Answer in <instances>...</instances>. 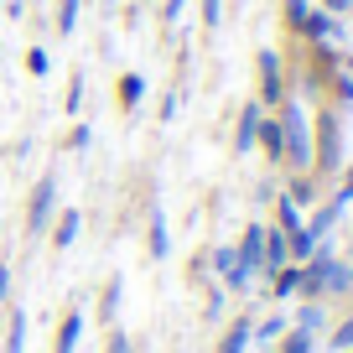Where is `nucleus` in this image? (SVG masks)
<instances>
[{"label":"nucleus","instance_id":"4c0bfd02","mask_svg":"<svg viewBox=\"0 0 353 353\" xmlns=\"http://www.w3.org/2000/svg\"><path fill=\"white\" fill-rule=\"evenodd\" d=\"M317 6H322V11H332L338 21H343V16H353V0H317Z\"/></svg>","mask_w":353,"mask_h":353},{"label":"nucleus","instance_id":"393cba45","mask_svg":"<svg viewBox=\"0 0 353 353\" xmlns=\"http://www.w3.org/2000/svg\"><path fill=\"white\" fill-rule=\"evenodd\" d=\"M270 203H276V229H281V234H296V229H301V219H307V213H301L296 203L286 198V192H276V198H270Z\"/></svg>","mask_w":353,"mask_h":353},{"label":"nucleus","instance_id":"f8f14e48","mask_svg":"<svg viewBox=\"0 0 353 353\" xmlns=\"http://www.w3.org/2000/svg\"><path fill=\"white\" fill-rule=\"evenodd\" d=\"M78 234H83V213L78 208H57V219H52V229H47V239H52V250L57 254H68L78 244Z\"/></svg>","mask_w":353,"mask_h":353},{"label":"nucleus","instance_id":"39448f33","mask_svg":"<svg viewBox=\"0 0 353 353\" xmlns=\"http://www.w3.org/2000/svg\"><path fill=\"white\" fill-rule=\"evenodd\" d=\"M57 219V176H37V188L26 192V239H42Z\"/></svg>","mask_w":353,"mask_h":353},{"label":"nucleus","instance_id":"2f4dec72","mask_svg":"<svg viewBox=\"0 0 353 353\" xmlns=\"http://www.w3.org/2000/svg\"><path fill=\"white\" fill-rule=\"evenodd\" d=\"M104 353H135L130 332H120V327H104Z\"/></svg>","mask_w":353,"mask_h":353},{"label":"nucleus","instance_id":"bb28decb","mask_svg":"<svg viewBox=\"0 0 353 353\" xmlns=\"http://www.w3.org/2000/svg\"><path fill=\"white\" fill-rule=\"evenodd\" d=\"M270 353H317V338H312V332H301V327H291Z\"/></svg>","mask_w":353,"mask_h":353},{"label":"nucleus","instance_id":"c85d7f7f","mask_svg":"<svg viewBox=\"0 0 353 353\" xmlns=\"http://www.w3.org/2000/svg\"><path fill=\"white\" fill-rule=\"evenodd\" d=\"M332 203H338L343 213L353 208V166H343V172H338V182H332Z\"/></svg>","mask_w":353,"mask_h":353},{"label":"nucleus","instance_id":"f257e3e1","mask_svg":"<svg viewBox=\"0 0 353 353\" xmlns=\"http://www.w3.org/2000/svg\"><path fill=\"white\" fill-rule=\"evenodd\" d=\"M348 166V151H343V110H332L327 99L317 104V120H312V166L317 188H332L338 172Z\"/></svg>","mask_w":353,"mask_h":353},{"label":"nucleus","instance_id":"4be33fe9","mask_svg":"<svg viewBox=\"0 0 353 353\" xmlns=\"http://www.w3.org/2000/svg\"><path fill=\"white\" fill-rule=\"evenodd\" d=\"M114 99H120V110H141L145 104V78L141 73H120V83H114Z\"/></svg>","mask_w":353,"mask_h":353},{"label":"nucleus","instance_id":"ddd939ff","mask_svg":"<svg viewBox=\"0 0 353 353\" xmlns=\"http://www.w3.org/2000/svg\"><path fill=\"white\" fill-rule=\"evenodd\" d=\"M291 327L312 332V338L322 343V332L332 327V317H327V301H296V307H291Z\"/></svg>","mask_w":353,"mask_h":353},{"label":"nucleus","instance_id":"a878e982","mask_svg":"<svg viewBox=\"0 0 353 353\" xmlns=\"http://www.w3.org/2000/svg\"><path fill=\"white\" fill-rule=\"evenodd\" d=\"M78 16H83V0H57V37H73L78 32Z\"/></svg>","mask_w":353,"mask_h":353},{"label":"nucleus","instance_id":"1a4fd4ad","mask_svg":"<svg viewBox=\"0 0 353 353\" xmlns=\"http://www.w3.org/2000/svg\"><path fill=\"white\" fill-rule=\"evenodd\" d=\"M301 42H343V21L332 11H322L317 0H312V11H307V21H301Z\"/></svg>","mask_w":353,"mask_h":353},{"label":"nucleus","instance_id":"9d476101","mask_svg":"<svg viewBox=\"0 0 353 353\" xmlns=\"http://www.w3.org/2000/svg\"><path fill=\"white\" fill-rule=\"evenodd\" d=\"M83 327H88V312L78 307H68L63 317H57V338H52V353H78V343H83Z\"/></svg>","mask_w":353,"mask_h":353},{"label":"nucleus","instance_id":"58836bf2","mask_svg":"<svg viewBox=\"0 0 353 353\" xmlns=\"http://www.w3.org/2000/svg\"><path fill=\"white\" fill-rule=\"evenodd\" d=\"M11 281H16V276H11V265L0 260V301H11Z\"/></svg>","mask_w":353,"mask_h":353},{"label":"nucleus","instance_id":"dca6fc26","mask_svg":"<svg viewBox=\"0 0 353 353\" xmlns=\"http://www.w3.org/2000/svg\"><path fill=\"white\" fill-rule=\"evenodd\" d=\"M250 327H254V312H234V322L219 332L213 353H250Z\"/></svg>","mask_w":353,"mask_h":353},{"label":"nucleus","instance_id":"7c9ffc66","mask_svg":"<svg viewBox=\"0 0 353 353\" xmlns=\"http://www.w3.org/2000/svg\"><path fill=\"white\" fill-rule=\"evenodd\" d=\"M198 21L208 26V32H219V26H223V0H203V6H198Z\"/></svg>","mask_w":353,"mask_h":353},{"label":"nucleus","instance_id":"20e7f679","mask_svg":"<svg viewBox=\"0 0 353 353\" xmlns=\"http://www.w3.org/2000/svg\"><path fill=\"white\" fill-rule=\"evenodd\" d=\"M254 99L265 104V110H281V104L291 99V73H286V57L276 52V47H260L254 52Z\"/></svg>","mask_w":353,"mask_h":353},{"label":"nucleus","instance_id":"7ed1b4c3","mask_svg":"<svg viewBox=\"0 0 353 353\" xmlns=\"http://www.w3.org/2000/svg\"><path fill=\"white\" fill-rule=\"evenodd\" d=\"M276 120H281V141H286V161H281V172H307L312 166V114H307V104L291 94L286 104L276 110Z\"/></svg>","mask_w":353,"mask_h":353},{"label":"nucleus","instance_id":"e433bc0d","mask_svg":"<svg viewBox=\"0 0 353 353\" xmlns=\"http://www.w3.org/2000/svg\"><path fill=\"white\" fill-rule=\"evenodd\" d=\"M176 110H182V88H172V94L161 99V110H156V114H161V125H166V120H176Z\"/></svg>","mask_w":353,"mask_h":353},{"label":"nucleus","instance_id":"6e6552de","mask_svg":"<svg viewBox=\"0 0 353 353\" xmlns=\"http://www.w3.org/2000/svg\"><path fill=\"white\" fill-rule=\"evenodd\" d=\"M286 332H291V312H286V307H270V312L250 327V348H276Z\"/></svg>","mask_w":353,"mask_h":353},{"label":"nucleus","instance_id":"a19ab883","mask_svg":"<svg viewBox=\"0 0 353 353\" xmlns=\"http://www.w3.org/2000/svg\"><path fill=\"white\" fill-rule=\"evenodd\" d=\"M0 229H6V223H0Z\"/></svg>","mask_w":353,"mask_h":353},{"label":"nucleus","instance_id":"f3484780","mask_svg":"<svg viewBox=\"0 0 353 353\" xmlns=\"http://www.w3.org/2000/svg\"><path fill=\"white\" fill-rule=\"evenodd\" d=\"M281 192H286V198L296 203L301 213H307V208H317V203H322V188H317V176H312V172H291V176H286V188H281Z\"/></svg>","mask_w":353,"mask_h":353},{"label":"nucleus","instance_id":"ea45409f","mask_svg":"<svg viewBox=\"0 0 353 353\" xmlns=\"http://www.w3.org/2000/svg\"><path fill=\"white\" fill-rule=\"evenodd\" d=\"M343 68H348V73H353V52H343Z\"/></svg>","mask_w":353,"mask_h":353},{"label":"nucleus","instance_id":"c756f323","mask_svg":"<svg viewBox=\"0 0 353 353\" xmlns=\"http://www.w3.org/2000/svg\"><path fill=\"white\" fill-rule=\"evenodd\" d=\"M63 110H68V114H78V110H83V73H73V78H68V94H63Z\"/></svg>","mask_w":353,"mask_h":353},{"label":"nucleus","instance_id":"5701e85b","mask_svg":"<svg viewBox=\"0 0 353 353\" xmlns=\"http://www.w3.org/2000/svg\"><path fill=\"white\" fill-rule=\"evenodd\" d=\"M322 343H327V348H332V353H353V307H348V312H343V317H338V322H332V327H327V332H322Z\"/></svg>","mask_w":353,"mask_h":353},{"label":"nucleus","instance_id":"72a5a7b5","mask_svg":"<svg viewBox=\"0 0 353 353\" xmlns=\"http://www.w3.org/2000/svg\"><path fill=\"white\" fill-rule=\"evenodd\" d=\"M47 68H52V63H47V47H26V73L47 78Z\"/></svg>","mask_w":353,"mask_h":353},{"label":"nucleus","instance_id":"9b49d317","mask_svg":"<svg viewBox=\"0 0 353 353\" xmlns=\"http://www.w3.org/2000/svg\"><path fill=\"white\" fill-rule=\"evenodd\" d=\"M145 254H151V265H161L172 254V229H166V213L156 198H151V219H145Z\"/></svg>","mask_w":353,"mask_h":353},{"label":"nucleus","instance_id":"423d86ee","mask_svg":"<svg viewBox=\"0 0 353 353\" xmlns=\"http://www.w3.org/2000/svg\"><path fill=\"white\" fill-rule=\"evenodd\" d=\"M265 104L260 99H244L239 114H234V156H250L254 151V135H260V120H265Z\"/></svg>","mask_w":353,"mask_h":353},{"label":"nucleus","instance_id":"a211bd4d","mask_svg":"<svg viewBox=\"0 0 353 353\" xmlns=\"http://www.w3.org/2000/svg\"><path fill=\"white\" fill-rule=\"evenodd\" d=\"M281 265H291V250H286V234L276 229V223H265V265H260V281L276 276Z\"/></svg>","mask_w":353,"mask_h":353},{"label":"nucleus","instance_id":"c9c22d12","mask_svg":"<svg viewBox=\"0 0 353 353\" xmlns=\"http://www.w3.org/2000/svg\"><path fill=\"white\" fill-rule=\"evenodd\" d=\"M88 141H94L88 125H73V130H68V151H88Z\"/></svg>","mask_w":353,"mask_h":353},{"label":"nucleus","instance_id":"473e14b6","mask_svg":"<svg viewBox=\"0 0 353 353\" xmlns=\"http://www.w3.org/2000/svg\"><path fill=\"white\" fill-rule=\"evenodd\" d=\"M223 301H229V291L213 281V286H208V301H203V317H223Z\"/></svg>","mask_w":353,"mask_h":353},{"label":"nucleus","instance_id":"412c9836","mask_svg":"<svg viewBox=\"0 0 353 353\" xmlns=\"http://www.w3.org/2000/svg\"><path fill=\"white\" fill-rule=\"evenodd\" d=\"M322 99H327L332 110H343V114L353 110V73H348V68H338V73L327 78V88H322Z\"/></svg>","mask_w":353,"mask_h":353},{"label":"nucleus","instance_id":"2eb2a0df","mask_svg":"<svg viewBox=\"0 0 353 353\" xmlns=\"http://www.w3.org/2000/svg\"><path fill=\"white\" fill-rule=\"evenodd\" d=\"M254 151H265V161L281 172V161H286V141H281V120H276V110L260 120V135H254Z\"/></svg>","mask_w":353,"mask_h":353},{"label":"nucleus","instance_id":"4468645a","mask_svg":"<svg viewBox=\"0 0 353 353\" xmlns=\"http://www.w3.org/2000/svg\"><path fill=\"white\" fill-rule=\"evenodd\" d=\"M338 219H343V208H338V203H332V198H322L317 203V208H307V219H301V229H307L312 234V239H332V229H338Z\"/></svg>","mask_w":353,"mask_h":353},{"label":"nucleus","instance_id":"f03ea898","mask_svg":"<svg viewBox=\"0 0 353 353\" xmlns=\"http://www.w3.org/2000/svg\"><path fill=\"white\" fill-rule=\"evenodd\" d=\"M348 276L353 265L332 250L327 239L312 250V260H301V286H296V301H332V296H348Z\"/></svg>","mask_w":353,"mask_h":353},{"label":"nucleus","instance_id":"6ab92c4d","mask_svg":"<svg viewBox=\"0 0 353 353\" xmlns=\"http://www.w3.org/2000/svg\"><path fill=\"white\" fill-rule=\"evenodd\" d=\"M270 281V301L276 307H286V301H296V286H301V265H281L276 276H265Z\"/></svg>","mask_w":353,"mask_h":353},{"label":"nucleus","instance_id":"f704fd0d","mask_svg":"<svg viewBox=\"0 0 353 353\" xmlns=\"http://www.w3.org/2000/svg\"><path fill=\"white\" fill-rule=\"evenodd\" d=\"M182 11H188V0H161V26H176Z\"/></svg>","mask_w":353,"mask_h":353},{"label":"nucleus","instance_id":"b1692460","mask_svg":"<svg viewBox=\"0 0 353 353\" xmlns=\"http://www.w3.org/2000/svg\"><path fill=\"white\" fill-rule=\"evenodd\" d=\"M0 353H26V312L21 307L6 312V348Z\"/></svg>","mask_w":353,"mask_h":353},{"label":"nucleus","instance_id":"0eeeda50","mask_svg":"<svg viewBox=\"0 0 353 353\" xmlns=\"http://www.w3.org/2000/svg\"><path fill=\"white\" fill-rule=\"evenodd\" d=\"M234 254H239V270H250L254 281H260V265H265V223H244L239 239H234Z\"/></svg>","mask_w":353,"mask_h":353},{"label":"nucleus","instance_id":"cd10ccee","mask_svg":"<svg viewBox=\"0 0 353 353\" xmlns=\"http://www.w3.org/2000/svg\"><path fill=\"white\" fill-rule=\"evenodd\" d=\"M307 11H312V0H281V21H286V32H291V37L301 32V21H307Z\"/></svg>","mask_w":353,"mask_h":353},{"label":"nucleus","instance_id":"aec40b11","mask_svg":"<svg viewBox=\"0 0 353 353\" xmlns=\"http://www.w3.org/2000/svg\"><path fill=\"white\" fill-rule=\"evenodd\" d=\"M120 296H125V276L114 270V276L99 286V322L104 327H114V317H120Z\"/></svg>","mask_w":353,"mask_h":353}]
</instances>
